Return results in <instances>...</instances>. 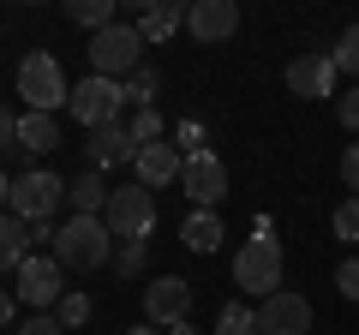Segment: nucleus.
Listing matches in <instances>:
<instances>
[{
  "label": "nucleus",
  "instance_id": "31",
  "mask_svg": "<svg viewBox=\"0 0 359 335\" xmlns=\"http://www.w3.org/2000/svg\"><path fill=\"white\" fill-rule=\"evenodd\" d=\"M335 114H341V126H347V132H359V90L335 96Z\"/></svg>",
  "mask_w": 359,
  "mask_h": 335
},
{
  "label": "nucleus",
  "instance_id": "25",
  "mask_svg": "<svg viewBox=\"0 0 359 335\" xmlns=\"http://www.w3.org/2000/svg\"><path fill=\"white\" fill-rule=\"evenodd\" d=\"M330 60H335V72H347V78L359 72V25H347V30H341V42H335Z\"/></svg>",
  "mask_w": 359,
  "mask_h": 335
},
{
  "label": "nucleus",
  "instance_id": "21",
  "mask_svg": "<svg viewBox=\"0 0 359 335\" xmlns=\"http://www.w3.org/2000/svg\"><path fill=\"white\" fill-rule=\"evenodd\" d=\"M66 18H72V25H84V30L120 25V18H114V0H72V6H66Z\"/></svg>",
  "mask_w": 359,
  "mask_h": 335
},
{
  "label": "nucleus",
  "instance_id": "29",
  "mask_svg": "<svg viewBox=\"0 0 359 335\" xmlns=\"http://www.w3.org/2000/svg\"><path fill=\"white\" fill-rule=\"evenodd\" d=\"M335 287H341V299H353V306H359V258H347L341 270H335Z\"/></svg>",
  "mask_w": 359,
  "mask_h": 335
},
{
  "label": "nucleus",
  "instance_id": "28",
  "mask_svg": "<svg viewBox=\"0 0 359 335\" xmlns=\"http://www.w3.org/2000/svg\"><path fill=\"white\" fill-rule=\"evenodd\" d=\"M335 240H359V198H347L335 210Z\"/></svg>",
  "mask_w": 359,
  "mask_h": 335
},
{
  "label": "nucleus",
  "instance_id": "26",
  "mask_svg": "<svg viewBox=\"0 0 359 335\" xmlns=\"http://www.w3.org/2000/svg\"><path fill=\"white\" fill-rule=\"evenodd\" d=\"M54 317H60V329H84V323H90V294H66Z\"/></svg>",
  "mask_w": 359,
  "mask_h": 335
},
{
  "label": "nucleus",
  "instance_id": "2",
  "mask_svg": "<svg viewBox=\"0 0 359 335\" xmlns=\"http://www.w3.org/2000/svg\"><path fill=\"white\" fill-rule=\"evenodd\" d=\"M18 96L30 102V114H54L60 102H72V84H66L60 60H54L48 48H30L25 60H18Z\"/></svg>",
  "mask_w": 359,
  "mask_h": 335
},
{
  "label": "nucleus",
  "instance_id": "6",
  "mask_svg": "<svg viewBox=\"0 0 359 335\" xmlns=\"http://www.w3.org/2000/svg\"><path fill=\"white\" fill-rule=\"evenodd\" d=\"M102 221H108L114 240H150L156 233V192H144V186H114Z\"/></svg>",
  "mask_w": 359,
  "mask_h": 335
},
{
  "label": "nucleus",
  "instance_id": "14",
  "mask_svg": "<svg viewBox=\"0 0 359 335\" xmlns=\"http://www.w3.org/2000/svg\"><path fill=\"white\" fill-rule=\"evenodd\" d=\"M186 30H192L198 42H228L233 30H240V6H233V0H192V6H186Z\"/></svg>",
  "mask_w": 359,
  "mask_h": 335
},
{
  "label": "nucleus",
  "instance_id": "34",
  "mask_svg": "<svg viewBox=\"0 0 359 335\" xmlns=\"http://www.w3.org/2000/svg\"><path fill=\"white\" fill-rule=\"evenodd\" d=\"M6 144H18V114L0 102V150H6Z\"/></svg>",
  "mask_w": 359,
  "mask_h": 335
},
{
  "label": "nucleus",
  "instance_id": "35",
  "mask_svg": "<svg viewBox=\"0 0 359 335\" xmlns=\"http://www.w3.org/2000/svg\"><path fill=\"white\" fill-rule=\"evenodd\" d=\"M13 204V180H6V174H0V210Z\"/></svg>",
  "mask_w": 359,
  "mask_h": 335
},
{
  "label": "nucleus",
  "instance_id": "3",
  "mask_svg": "<svg viewBox=\"0 0 359 335\" xmlns=\"http://www.w3.org/2000/svg\"><path fill=\"white\" fill-rule=\"evenodd\" d=\"M144 66V36H138V25H108V30H96L90 36V72L96 78H132Z\"/></svg>",
  "mask_w": 359,
  "mask_h": 335
},
{
  "label": "nucleus",
  "instance_id": "15",
  "mask_svg": "<svg viewBox=\"0 0 359 335\" xmlns=\"http://www.w3.org/2000/svg\"><path fill=\"white\" fill-rule=\"evenodd\" d=\"M84 156H90V174H108V168L138 162V144H132V132H126V126H102V132H90Z\"/></svg>",
  "mask_w": 359,
  "mask_h": 335
},
{
  "label": "nucleus",
  "instance_id": "37",
  "mask_svg": "<svg viewBox=\"0 0 359 335\" xmlns=\"http://www.w3.org/2000/svg\"><path fill=\"white\" fill-rule=\"evenodd\" d=\"M168 335H204V329H192V323H174V329H168Z\"/></svg>",
  "mask_w": 359,
  "mask_h": 335
},
{
  "label": "nucleus",
  "instance_id": "16",
  "mask_svg": "<svg viewBox=\"0 0 359 335\" xmlns=\"http://www.w3.org/2000/svg\"><path fill=\"white\" fill-rule=\"evenodd\" d=\"M25 258H30V221H18L13 210H0V275H6V270L18 275Z\"/></svg>",
  "mask_w": 359,
  "mask_h": 335
},
{
  "label": "nucleus",
  "instance_id": "36",
  "mask_svg": "<svg viewBox=\"0 0 359 335\" xmlns=\"http://www.w3.org/2000/svg\"><path fill=\"white\" fill-rule=\"evenodd\" d=\"M0 323H13V299L6 294H0Z\"/></svg>",
  "mask_w": 359,
  "mask_h": 335
},
{
  "label": "nucleus",
  "instance_id": "7",
  "mask_svg": "<svg viewBox=\"0 0 359 335\" xmlns=\"http://www.w3.org/2000/svg\"><path fill=\"white\" fill-rule=\"evenodd\" d=\"M60 198H66L60 174H48V168H25V174L13 180V216L36 228V221H48L54 210H60Z\"/></svg>",
  "mask_w": 359,
  "mask_h": 335
},
{
  "label": "nucleus",
  "instance_id": "19",
  "mask_svg": "<svg viewBox=\"0 0 359 335\" xmlns=\"http://www.w3.org/2000/svg\"><path fill=\"white\" fill-rule=\"evenodd\" d=\"M54 144H60V120H54V114H18V150L48 156Z\"/></svg>",
  "mask_w": 359,
  "mask_h": 335
},
{
  "label": "nucleus",
  "instance_id": "12",
  "mask_svg": "<svg viewBox=\"0 0 359 335\" xmlns=\"http://www.w3.org/2000/svg\"><path fill=\"white\" fill-rule=\"evenodd\" d=\"M138 186L144 192H162V186H174L180 174H186V150H180V144H168V138H156V144H144L138 150Z\"/></svg>",
  "mask_w": 359,
  "mask_h": 335
},
{
  "label": "nucleus",
  "instance_id": "33",
  "mask_svg": "<svg viewBox=\"0 0 359 335\" xmlns=\"http://www.w3.org/2000/svg\"><path fill=\"white\" fill-rule=\"evenodd\" d=\"M180 150H186V156L204 150V126H198V120H186V126H180Z\"/></svg>",
  "mask_w": 359,
  "mask_h": 335
},
{
  "label": "nucleus",
  "instance_id": "30",
  "mask_svg": "<svg viewBox=\"0 0 359 335\" xmlns=\"http://www.w3.org/2000/svg\"><path fill=\"white\" fill-rule=\"evenodd\" d=\"M341 180H347V198H359V144L341 150Z\"/></svg>",
  "mask_w": 359,
  "mask_h": 335
},
{
  "label": "nucleus",
  "instance_id": "8",
  "mask_svg": "<svg viewBox=\"0 0 359 335\" xmlns=\"http://www.w3.org/2000/svg\"><path fill=\"white\" fill-rule=\"evenodd\" d=\"M13 294L25 299L30 311H48V306H60V299H66L60 258H54V252H42V258H25V264H18V287H13Z\"/></svg>",
  "mask_w": 359,
  "mask_h": 335
},
{
  "label": "nucleus",
  "instance_id": "10",
  "mask_svg": "<svg viewBox=\"0 0 359 335\" xmlns=\"http://www.w3.org/2000/svg\"><path fill=\"white\" fill-rule=\"evenodd\" d=\"M144 317H150L156 329L186 323V317H192V282H180V275H156V282L144 287Z\"/></svg>",
  "mask_w": 359,
  "mask_h": 335
},
{
  "label": "nucleus",
  "instance_id": "5",
  "mask_svg": "<svg viewBox=\"0 0 359 335\" xmlns=\"http://www.w3.org/2000/svg\"><path fill=\"white\" fill-rule=\"evenodd\" d=\"M120 108H126V84H114V78H96V72H90L84 84H72V102H66V114H72L78 126L102 132V126H120Z\"/></svg>",
  "mask_w": 359,
  "mask_h": 335
},
{
  "label": "nucleus",
  "instance_id": "11",
  "mask_svg": "<svg viewBox=\"0 0 359 335\" xmlns=\"http://www.w3.org/2000/svg\"><path fill=\"white\" fill-rule=\"evenodd\" d=\"M311 329V299L306 294H269L257 306V335H306Z\"/></svg>",
  "mask_w": 359,
  "mask_h": 335
},
{
  "label": "nucleus",
  "instance_id": "17",
  "mask_svg": "<svg viewBox=\"0 0 359 335\" xmlns=\"http://www.w3.org/2000/svg\"><path fill=\"white\" fill-rule=\"evenodd\" d=\"M180 25H186V6H180V0H150V6L138 13V36H144V42L174 36Z\"/></svg>",
  "mask_w": 359,
  "mask_h": 335
},
{
  "label": "nucleus",
  "instance_id": "32",
  "mask_svg": "<svg viewBox=\"0 0 359 335\" xmlns=\"http://www.w3.org/2000/svg\"><path fill=\"white\" fill-rule=\"evenodd\" d=\"M18 335H60V317H42V311H36V317L18 323Z\"/></svg>",
  "mask_w": 359,
  "mask_h": 335
},
{
  "label": "nucleus",
  "instance_id": "13",
  "mask_svg": "<svg viewBox=\"0 0 359 335\" xmlns=\"http://www.w3.org/2000/svg\"><path fill=\"white\" fill-rule=\"evenodd\" d=\"M335 60L330 54H299L294 66H287V90L299 96V102H323V96H335Z\"/></svg>",
  "mask_w": 359,
  "mask_h": 335
},
{
  "label": "nucleus",
  "instance_id": "18",
  "mask_svg": "<svg viewBox=\"0 0 359 335\" xmlns=\"http://www.w3.org/2000/svg\"><path fill=\"white\" fill-rule=\"evenodd\" d=\"M180 245H186V252H198V258H210V252L222 245V216H216V210H192V216H186V228H180Z\"/></svg>",
  "mask_w": 359,
  "mask_h": 335
},
{
  "label": "nucleus",
  "instance_id": "23",
  "mask_svg": "<svg viewBox=\"0 0 359 335\" xmlns=\"http://www.w3.org/2000/svg\"><path fill=\"white\" fill-rule=\"evenodd\" d=\"M156 90H162L156 66H138V72L126 78V102H132V108H156Z\"/></svg>",
  "mask_w": 359,
  "mask_h": 335
},
{
  "label": "nucleus",
  "instance_id": "38",
  "mask_svg": "<svg viewBox=\"0 0 359 335\" xmlns=\"http://www.w3.org/2000/svg\"><path fill=\"white\" fill-rule=\"evenodd\" d=\"M126 335H156V323H138V329H126Z\"/></svg>",
  "mask_w": 359,
  "mask_h": 335
},
{
  "label": "nucleus",
  "instance_id": "22",
  "mask_svg": "<svg viewBox=\"0 0 359 335\" xmlns=\"http://www.w3.org/2000/svg\"><path fill=\"white\" fill-rule=\"evenodd\" d=\"M216 335H257V311L245 306V299L222 306V317H216Z\"/></svg>",
  "mask_w": 359,
  "mask_h": 335
},
{
  "label": "nucleus",
  "instance_id": "20",
  "mask_svg": "<svg viewBox=\"0 0 359 335\" xmlns=\"http://www.w3.org/2000/svg\"><path fill=\"white\" fill-rule=\"evenodd\" d=\"M66 204H72V216H102V210H108L102 174H78V180H66Z\"/></svg>",
  "mask_w": 359,
  "mask_h": 335
},
{
  "label": "nucleus",
  "instance_id": "9",
  "mask_svg": "<svg viewBox=\"0 0 359 335\" xmlns=\"http://www.w3.org/2000/svg\"><path fill=\"white\" fill-rule=\"evenodd\" d=\"M180 192L192 198V210H216L222 198H228V168H222V156H210V150L186 156V174H180Z\"/></svg>",
  "mask_w": 359,
  "mask_h": 335
},
{
  "label": "nucleus",
  "instance_id": "1",
  "mask_svg": "<svg viewBox=\"0 0 359 335\" xmlns=\"http://www.w3.org/2000/svg\"><path fill=\"white\" fill-rule=\"evenodd\" d=\"M54 258H60V270H102V264H114V233H108V221H102V216H72V221H60Z\"/></svg>",
  "mask_w": 359,
  "mask_h": 335
},
{
  "label": "nucleus",
  "instance_id": "4",
  "mask_svg": "<svg viewBox=\"0 0 359 335\" xmlns=\"http://www.w3.org/2000/svg\"><path fill=\"white\" fill-rule=\"evenodd\" d=\"M233 282L245 287V294L264 306L269 294H282V245L269 240V233H257V240L240 245V258H233Z\"/></svg>",
  "mask_w": 359,
  "mask_h": 335
},
{
  "label": "nucleus",
  "instance_id": "27",
  "mask_svg": "<svg viewBox=\"0 0 359 335\" xmlns=\"http://www.w3.org/2000/svg\"><path fill=\"white\" fill-rule=\"evenodd\" d=\"M114 275H144V240H120L114 245Z\"/></svg>",
  "mask_w": 359,
  "mask_h": 335
},
{
  "label": "nucleus",
  "instance_id": "24",
  "mask_svg": "<svg viewBox=\"0 0 359 335\" xmlns=\"http://www.w3.org/2000/svg\"><path fill=\"white\" fill-rule=\"evenodd\" d=\"M126 132H132V144H156L162 138V114H156V108H132V120H126Z\"/></svg>",
  "mask_w": 359,
  "mask_h": 335
}]
</instances>
